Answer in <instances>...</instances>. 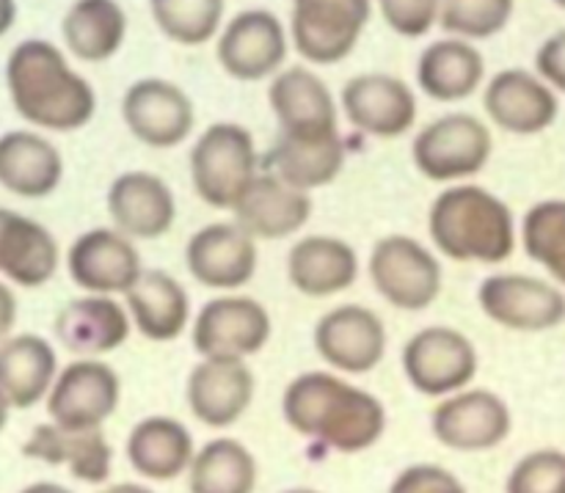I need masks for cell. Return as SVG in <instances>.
Returning <instances> with one entry per match:
<instances>
[{"label":"cell","instance_id":"obj_1","mask_svg":"<svg viewBox=\"0 0 565 493\" xmlns=\"http://www.w3.org/2000/svg\"><path fill=\"white\" fill-rule=\"evenodd\" d=\"M281 417L292 433L340 456L373 450L386 430L384 403L334 369L296 375L281 395Z\"/></svg>","mask_w":565,"mask_h":493},{"label":"cell","instance_id":"obj_2","mask_svg":"<svg viewBox=\"0 0 565 493\" xmlns=\"http://www.w3.org/2000/svg\"><path fill=\"white\" fill-rule=\"evenodd\" d=\"M11 105L28 125L75 132L97 114V92L47 39H25L6 61Z\"/></svg>","mask_w":565,"mask_h":493},{"label":"cell","instance_id":"obj_3","mask_svg":"<svg viewBox=\"0 0 565 493\" xmlns=\"http://www.w3.org/2000/svg\"><path fill=\"white\" fill-rule=\"evenodd\" d=\"M428 235L434 251L452 262L502 265L516 251L519 226L505 199L475 182H458L430 202Z\"/></svg>","mask_w":565,"mask_h":493},{"label":"cell","instance_id":"obj_4","mask_svg":"<svg viewBox=\"0 0 565 493\" xmlns=\"http://www.w3.org/2000/svg\"><path fill=\"white\" fill-rule=\"evenodd\" d=\"M259 171L263 165L257 141L252 130L237 121H215L204 127L188 154L193 193L213 210L232 213Z\"/></svg>","mask_w":565,"mask_h":493},{"label":"cell","instance_id":"obj_5","mask_svg":"<svg viewBox=\"0 0 565 493\" xmlns=\"http://www.w3.org/2000/svg\"><path fill=\"white\" fill-rule=\"evenodd\" d=\"M494 154L491 127L475 114L439 116L428 121L412 141V163L425 180L458 185L478 176Z\"/></svg>","mask_w":565,"mask_h":493},{"label":"cell","instance_id":"obj_6","mask_svg":"<svg viewBox=\"0 0 565 493\" xmlns=\"http://www.w3.org/2000/svg\"><path fill=\"white\" fill-rule=\"evenodd\" d=\"M373 290L397 312H425L445 287L439 254L412 235H386L367 259Z\"/></svg>","mask_w":565,"mask_h":493},{"label":"cell","instance_id":"obj_7","mask_svg":"<svg viewBox=\"0 0 565 493\" xmlns=\"http://www.w3.org/2000/svg\"><path fill=\"white\" fill-rule=\"evenodd\" d=\"M403 375L425 397H450L469 389L480 369L475 342L452 325H425L401 351Z\"/></svg>","mask_w":565,"mask_h":493},{"label":"cell","instance_id":"obj_8","mask_svg":"<svg viewBox=\"0 0 565 493\" xmlns=\"http://www.w3.org/2000/svg\"><path fill=\"white\" fill-rule=\"evenodd\" d=\"M274 334L270 312L252 296L221 292L210 298L191 323V342L199 358H252Z\"/></svg>","mask_w":565,"mask_h":493},{"label":"cell","instance_id":"obj_9","mask_svg":"<svg viewBox=\"0 0 565 493\" xmlns=\"http://www.w3.org/2000/svg\"><path fill=\"white\" fill-rule=\"evenodd\" d=\"M373 0H292L290 42L315 66H334L356 50Z\"/></svg>","mask_w":565,"mask_h":493},{"label":"cell","instance_id":"obj_10","mask_svg":"<svg viewBox=\"0 0 565 493\" xmlns=\"http://www.w3.org/2000/svg\"><path fill=\"white\" fill-rule=\"evenodd\" d=\"M478 307L494 325L519 334H544L565 323V292L552 279L491 274L478 287Z\"/></svg>","mask_w":565,"mask_h":493},{"label":"cell","instance_id":"obj_11","mask_svg":"<svg viewBox=\"0 0 565 493\" xmlns=\"http://www.w3.org/2000/svg\"><path fill=\"white\" fill-rule=\"evenodd\" d=\"M290 28L270 9H243L218 33L215 58L241 83L270 81L290 55Z\"/></svg>","mask_w":565,"mask_h":493},{"label":"cell","instance_id":"obj_12","mask_svg":"<svg viewBox=\"0 0 565 493\" xmlns=\"http://www.w3.org/2000/svg\"><path fill=\"white\" fill-rule=\"evenodd\" d=\"M513 430L508 403L491 389H463L441 397L430 411V433L441 447L463 456L491 452L505 444Z\"/></svg>","mask_w":565,"mask_h":493},{"label":"cell","instance_id":"obj_13","mask_svg":"<svg viewBox=\"0 0 565 493\" xmlns=\"http://www.w3.org/2000/svg\"><path fill=\"white\" fill-rule=\"evenodd\" d=\"M50 422L64 430H103L121 403V378L103 358H77L47 395Z\"/></svg>","mask_w":565,"mask_h":493},{"label":"cell","instance_id":"obj_14","mask_svg":"<svg viewBox=\"0 0 565 493\" xmlns=\"http://www.w3.org/2000/svg\"><path fill=\"white\" fill-rule=\"evenodd\" d=\"M312 345L329 369L367 375L384 362L390 336L379 314L362 303H340L315 323Z\"/></svg>","mask_w":565,"mask_h":493},{"label":"cell","instance_id":"obj_15","mask_svg":"<svg viewBox=\"0 0 565 493\" xmlns=\"http://www.w3.org/2000/svg\"><path fill=\"white\" fill-rule=\"evenodd\" d=\"M121 119L130 136L149 149H174L196 127V105L166 77H141L121 97Z\"/></svg>","mask_w":565,"mask_h":493},{"label":"cell","instance_id":"obj_16","mask_svg":"<svg viewBox=\"0 0 565 493\" xmlns=\"http://www.w3.org/2000/svg\"><path fill=\"white\" fill-rule=\"evenodd\" d=\"M185 268L202 287L237 292L259 268L257 240L237 221H213L185 243Z\"/></svg>","mask_w":565,"mask_h":493},{"label":"cell","instance_id":"obj_17","mask_svg":"<svg viewBox=\"0 0 565 493\" xmlns=\"http://www.w3.org/2000/svg\"><path fill=\"white\" fill-rule=\"evenodd\" d=\"M66 274L86 296H127L143 274L136 240L114 226H94L75 237L66 251Z\"/></svg>","mask_w":565,"mask_h":493},{"label":"cell","instance_id":"obj_18","mask_svg":"<svg viewBox=\"0 0 565 493\" xmlns=\"http://www.w3.org/2000/svg\"><path fill=\"white\" fill-rule=\"evenodd\" d=\"M340 110L364 136L401 138L417 125V92L403 77L386 72H362L340 92Z\"/></svg>","mask_w":565,"mask_h":493},{"label":"cell","instance_id":"obj_19","mask_svg":"<svg viewBox=\"0 0 565 493\" xmlns=\"http://www.w3.org/2000/svg\"><path fill=\"white\" fill-rule=\"evenodd\" d=\"M257 378L243 358H199L185 381V403L204 428L226 430L254 403Z\"/></svg>","mask_w":565,"mask_h":493},{"label":"cell","instance_id":"obj_20","mask_svg":"<svg viewBox=\"0 0 565 493\" xmlns=\"http://www.w3.org/2000/svg\"><path fill=\"white\" fill-rule=\"evenodd\" d=\"M483 108L500 130L511 136H539L555 125L561 99L539 72L511 66L486 81Z\"/></svg>","mask_w":565,"mask_h":493},{"label":"cell","instance_id":"obj_21","mask_svg":"<svg viewBox=\"0 0 565 493\" xmlns=\"http://www.w3.org/2000/svg\"><path fill=\"white\" fill-rule=\"evenodd\" d=\"M108 215L114 229L130 240H158L177 224V196L154 171L132 169L116 176L108 187Z\"/></svg>","mask_w":565,"mask_h":493},{"label":"cell","instance_id":"obj_22","mask_svg":"<svg viewBox=\"0 0 565 493\" xmlns=\"http://www.w3.org/2000/svg\"><path fill=\"white\" fill-rule=\"evenodd\" d=\"M53 331L77 358H103L130 340L132 320L119 298L81 296L55 314Z\"/></svg>","mask_w":565,"mask_h":493},{"label":"cell","instance_id":"obj_23","mask_svg":"<svg viewBox=\"0 0 565 493\" xmlns=\"http://www.w3.org/2000/svg\"><path fill=\"white\" fill-rule=\"evenodd\" d=\"M312 193L298 191L263 169L232 210L235 215L232 221H237L257 243L285 240V237L298 235L312 221Z\"/></svg>","mask_w":565,"mask_h":493},{"label":"cell","instance_id":"obj_24","mask_svg":"<svg viewBox=\"0 0 565 493\" xmlns=\"http://www.w3.org/2000/svg\"><path fill=\"white\" fill-rule=\"evenodd\" d=\"M268 103L285 136H318L334 132L340 105L329 83L309 66H285L270 77Z\"/></svg>","mask_w":565,"mask_h":493},{"label":"cell","instance_id":"obj_25","mask_svg":"<svg viewBox=\"0 0 565 493\" xmlns=\"http://www.w3.org/2000/svg\"><path fill=\"white\" fill-rule=\"evenodd\" d=\"M356 248L334 235H303L287 251V279L301 296L323 301L342 296L359 279Z\"/></svg>","mask_w":565,"mask_h":493},{"label":"cell","instance_id":"obj_26","mask_svg":"<svg viewBox=\"0 0 565 493\" xmlns=\"http://www.w3.org/2000/svg\"><path fill=\"white\" fill-rule=\"evenodd\" d=\"M130 312L132 329L149 342H174L191 329V298L182 281L163 268H143L136 285L121 298Z\"/></svg>","mask_w":565,"mask_h":493},{"label":"cell","instance_id":"obj_27","mask_svg":"<svg viewBox=\"0 0 565 493\" xmlns=\"http://www.w3.org/2000/svg\"><path fill=\"white\" fill-rule=\"evenodd\" d=\"M22 456L47 467H66L86 485L108 483L114 469V447L103 430H64L58 425H36L22 444Z\"/></svg>","mask_w":565,"mask_h":493},{"label":"cell","instance_id":"obj_28","mask_svg":"<svg viewBox=\"0 0 565 493\" xmlns=\"http://www.w3.org/2000/svg\"><path fill=\"white\" fill-rule=\"evenodd\" d=\"M58 265L61 248L47 226L0 207V274L6 279L36 290L58 274Z\"/></svg>","mask_w":565,"mask_h":493},{"label":"cell","instance_id":"obj_29","mask_svg":"<svg viewBox=\"0 0 565 493\" xmlns=\"http://www.w3.org/2000/svg\"><path fill=\"white\" fill-rule=\"evenodd\" d=\"M127 463L132 472L152 483H169V480L182 478L191 469L196 458V444L193 436L180 419L163 417H143L127 436Z\"/></svg>","mask_w":565,"mask_h":493},{"label":"cell","instance_id":"obj_30","mask_svg":"<svg viewBox=\"0 0 565 493\" xmlns=\"http://www.w3.org/2000/svg\"><path fill=\"white\" fill-rule=\"evenodd\" d=\"M265 169L298 191H318L331 185L345 169V141L340 130L318 136H285L279 132L265 158Z\"/></svg>","mask_w":565,"mask_h":493},{"label":"cell","instance_id":"obj_31","mask_svg":"<svg viewBox=\"0 0 565 493\" xmlns=\"http://www.w3.org/2000/svg\"><path fill=\"white\" fill-rule=\"evenodd\" d=\"M486 58L475 42L445 36L419 53L417 86L436 103H461L483 88Z\"/></svg>","mask_w":565,"mask_h":493},{"label":"cell","instance_id":"obj_32","mask_svg":"<svg viewBox=\"0 0 565 493\" xmlns=\"http://www.w3.org/2000/svg\"><path fill=\"white\" fill-rule=\"evenodd\" d=\"M64 180V158L53 141L33 130L0 136V185L20 199H44Z\"/></svg>","mask_w":565,"mask_h":493},{"label":"cell","instance_id":"obj_33","mask_svg":"<svg viewBox=\"0 0 565 493\" xmlns=\"http://www.w3.org/2000/svg\"><path fill=\"white\" fill-rule=\"evenodd\" d=\"M55 347L39 334H14L0 342V395L11 408H33L47 400L58 378Z\"/></svg>","mask_w":565,"mask_h":493},{"label":"cell","instance_id":"obj_34","mask_svg":"<svg viewBox=\"0 0 565 493\" xmlns=\"http://www.w3.org/2000/svg\"><path fill=\"white\" fill-rule=\"evenodd\" d=\"M66 50L86 64L114 58L127 39V11L119 0H75L61 20Z\"/></svg>","mask_w":565,"mask_h":493},{"label":"cell","instance_id":"obj_35","mask_svg":"<svg viewBox=\"0 0 565 493\" xmlns=\"http://www.w3.org/2000/svg\"><path fill=\"white\" fill-rule=\"evenodd\" d=\"M257 480V458L232 436L207 441L202 450H196V458L188 469L191 493H254Z\"/></svg>","mask_w":565,"mask_h":493},{"label":"cell","instance_id":"obj_36","mask_svg":"<svg viewBox=\"0 0 565 493\" xmlns=\"http://www.w3.org/2000/svg\"><path fill=\"white\" fill-rule=\"evenodd\" d=\"M524 254L565 287V199H544L524 213L519 226Z\"/></svg>","mask_w":565,"mask_h":493},{"label":"cell","instance_id":"obj_37","mask_svg":"<svg viewBox=\"0 0 565 493\" xmlns=\"http://www.w3.org/2000/svg\"><path fill=\"white\" fill-rule=\"evenodd\" d=\"M226 0H149V11L166 39L182 47H202L218 39Z\"/></svg>","mask_w":565,"mask_h":493},{"label":"cell","instance_id":"obj_38","mask_svg":"<svg viewBox=\"0 0 565 493\" xmlns=\"http://www.w3.org/2000/svg\"><path fill=\"white\" fill-rule=\"evenodd\" d=\"M513 9L516 0H441L439 25L447 36L483 42L505 31Z\"/></svg>","mask_w":565,"mask_h":493},{"label":"cell","instance_id":"obj_39","mask_svg":"<svg viewBox=\"0 0 565 493\" xmlns=\"http://www.w3.org/2000/svg\"><path fill=\"white\" fill-rule=\"evenodd\" d=\"M565 483V452L533 450L519 458L505 483V493H561Z\"/></svg>","mask_w":565,"mask_h":493},{"label":"cell","instance_id":"obj_40","mask_svg":"<svg viewBox=\"0 0 565 493\" xmlns=\"http://www.w3.org/2000/svg\"><path fill=\"white\" fill-rule=\"evenodd\" d=\"M441 0H375L386 25L403 39H419L439 25Z\"/></svg>","mask_w":565,"mask_h":493},{"label":"cell","instance_id":"obj_41","mask_svg":"<svg viewBox=\"0 0 565 493\" xmlns=\"http://www.w3.org/2000/svg\"><path fill=\"white\" fill-rule=\"evenodd\" d=\"M390 493H469L467 485L436 463H414L392 480Z\"/></svg>","mask_w":565,"mask_h":493},{"label":"cell","instance_id":"obj_42","mask_svg":"<svg viewBox=\"0 0 565 493\" xmlns=\"http://www.w3.org/2000/svg\"><path fill=\"white\" fill-rule=\"evenodd\" d=\"M535 72L555 88L565 94V28L544 39V44L535 53Z\"/></svg>","mask_w":565,"mask_h":493},{"label":"cell","instance_id":"obj_43","mask_svg":"<svg viewBox=\"0 0 565 493\" xmlns=\"http://www.w3.org/2000/svg\"><path fill=\"white\" fill-rule=\"evenodd\" d=\"M14 323H17V298L14 292L9 290V285L0 281V342L9 340Z\"/></svg>","mask_w":565,"mask_h":493},{"label":"cell","instance_id":"obj_44","mask_svg":"<svg viewBox=\"0 0 565 493\" xmlns=\"http://www.w3.org/2000/svg\"><path fill=\"white\" fill-rule=\"evenodd\" d=\"M17 22V0H0V36L14 28Z\"/></svg>","mask_w":565,"mask_h":493},{"label":"cell","instance_id":"obj_45","mask_svg":"<svg viewBox=\"0 0 565 493\" xmlns=\"http://www.w3.org/2000/svg\"><path fill=\"white\" fill-rule=\"evenodd\" d=\"M97 493H154V491L143 483H116V485H108V489H103Z\"/></svg>","mask_w":565,"mask_h":493},{"label":"cell","instance_id":"obj_46","mask_svg":"<svg viewBox=\"0 0 565 493\" xmlns=\"http://www.w3.org/2000/svg\"><path fill=\"white\" fill-rule=\"evenodd\" d=\"M20 493H72V491L64 489V485H58V483H33V485H28V489H22Z\"/></svg>","mask_w":565,"mask_h":493},{"label":"cell","instance_id":"obj_47","mask_svg":"<svg viewBox=\"0 0 565 493\" xmlns=\"http://www.w3.org/2000/svg\"><path fill=\"white\" fill-rule=\"evenodd\" d=\"M9 414H11V406H9V400H6V397L0 395V433H3L6 422H9Z\"/></svg>","mask_w":565,"mask_h":493},{"label":"cell","instance_id":"obj_48","mask_svg":"<svg viewBox=\"0 0 565 493\" xmlns=\"http://www.w3.org/2000/svg\"><path fill=\"white\" fill-rule=\"evenodd\" d=\"M281 493H323V491H315V489H287Z\"/></svg>","mask_w":565,"mask_h":493},{"label":"cell","instance_id":"obj_49","mask_svg":"<svg viewBox=\"0 0 565 493\" xmlns=\"http://www.w3.org/2000/svg\"><path fill=\"white\" fill-rule=\"evenodd\" d=\"M552 3H555L557 9H563V11H565V0H552Z\"/></svg>","mask_w":565,"mask_h":493},{"label":"cell","instance_id":"obj_50","mask_svg":"<svg viewBox=\"0 0 565 493\" xmlns=\"http://www.w3.org/2000/svg\"><path fill=\"white\" fill-rule=\"evenodd\" d=\"M561 493H565V483H563V489H561Z\"/></svg>","mask_w":565,"mask_h":493}]
</instances>
